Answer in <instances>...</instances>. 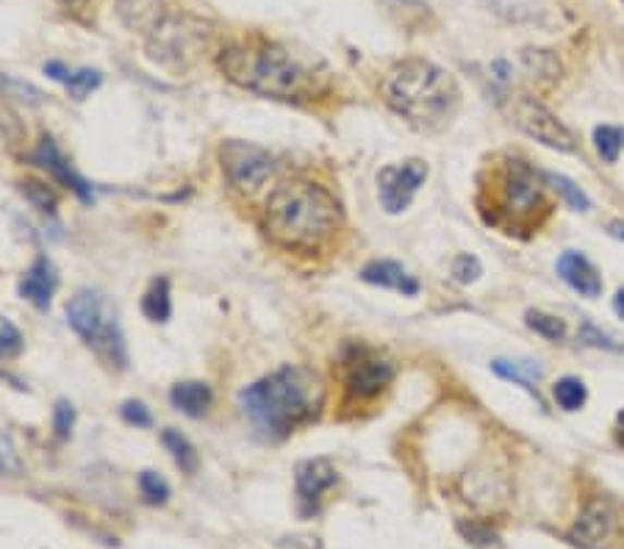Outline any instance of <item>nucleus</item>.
Segmentation results:
<instances>
[{"label":"nucleus","instance_id":"1","mask_svg":"<svg viewBox=\"0 0 624 549\" xmlns=\"http://www.w3.org/2000/svg\"><path fill=\"white\" fill-rule=\"evenodd\" d=\"M325 383L306 366H281L240 394L242 414L264 441H283L319 414Z\"/></svg>","mask_w":624,"mask_h":549},{"label":"nucleus","instance_id":"2","mask_svg":"<svg viewBox=\"0 0 624 549\" xmlns=\"http://www.w3.org/2000/svg\"><path fill=\"white\" fill-rule=\"evenodd\" d=\"M222 75L247 91L272 100L311 98L317 75L286 45L270 39H247L225 48L217 59Z\"/></svg>","mask_w":624,"mask_h":549},{"label":"nucleus","instance_id":"3","mask_svg":"<svg viewBox=\"0 0 624 549\" xmlns=\"http://www.w3.org/2000/svg\"><path fill=\"white\" fill-rule=\"evenodd\" d=\"M342 225V206L314 181L281 183L264 208V228L289 251H317Z\"/></svg>","mask_w":624,"mask_h":549},{"label":"nucleus","instance_id":"4","mask_svg":"<svg viewBox=\"0 0 624 549\" xmlns=\"http://www.w3.org/2000/svg\"><path fill=\"white\" fill-rule=\"evenodd\" d=\"M383 100L416 129L436 131L458 111L461 89L453 75L433 61L405 59L383 78Z\"/></svg>","mask_w":624,"mask_h":549},{"label":"nucleus","instance_id":"5","mask_svg":"<svg viewBox=\"0 0 624 549\" xmlns=\"http://www.w3.org/2000/svg\"><path fill=\"white\" fill-rule=\"evenodd\" d=\"M550 211L545 172L525 159H509L494 175V217L491 222L514 231H533Z\"/></svg>","mask_w":624,"mask_h":549},{"label":"nucleus","instance_id":"6","mask_svg":"<svg viewBox=\"0 0 624 549\" xmlns=\"http://www.w3.org/2000/svg\"><path fill=\"white\" fill-rule=\"evenodd\" d=\"M68 322L106 366L111 369L129 366V350H125V335L117 319V308L100 289H78L70 297Z\"/></svg>","mask_w":624,"mask_h":549},{"label":"nucleus","instance_id":"7","mask_svg":"<svg viewBox=\"0 0 624 549\" xmlns=\"http://www.w3.org/2000/svg\"><path fill=\"white\" fill-rule=\"evenodd\" d=\"M206 48V28L195 17L167 14L150 34H147V56L167 70H189Z\"/></svg>","mask_w":624,"mask_h":549},{"label":"nucleus","instance_id":"8","mask_svg":"<svg viewBox=\"0 0 624 549\" xmlns=\"http://www.w3.org/2000/svg\"><path fill=\"white\" fill-rule=\"evenodd\" d=\"M502 100H509L511 120H514L516 129L525 131L530 139L541 142V145L561 152L577 150L575 134H572L545 103H539V100L530 98V95H519V91H514V95L509 91Z\"/></svg>","mask_w":624,"mask_h":549},{"label":"nucleus","instance_id":"9","mask_svg":"<svg viewBox=\"0 0 624 549\" xmlns=\"http://www.w3.org/2000/svg\"><path fill=\"white\" fill-rule=\"evenodd\" d=\"M344 391L353 400H375L394 380V364L372 347L355 344L342 358Z\"/></svg>","mask_w":624,"mask_h":549},{"label":"nucleus","instance_id":"10","mask_svg":"<svg viewBox=\"0 0 624 549\" xmlns=\"http://www.w3.org/2000/svg\"><path fill=\"white\" fill-rule=\"evenodd\" d=\"M222 170L233 190L256 195L276 172V161H272L270 150L250 145V142H228L222 147Z\"/></svg>","mask_w":624,"mask_h":549},{"label":"nucleus","instance_id":"11","mask_svg":"<svg viewBox=\"0 0 624 549\" xmlns=\"http://www.w3.org/2000/svg\"><path fill=\"white\" fill-rule=\"evenodd\" d=\"M428 181V164L419 159L403 161V164L383 167L378 172V197L386 213H403L414 203L416 192Z\"/></svg>","mask_w":624,"mask_h":549},{"label":"nucleus","instance_id":"12","mask_svg":"<svg viewBox=\"0 0 624 549\" xmlns=\"http://www.w3.org/2000/svg\"><path fill=\"white\" fill-rule=\"evenodd\" d=\"M619 538V522L605 500L588 502L570 530V541L580 549H611Z\"/></svg>","mask_w":624,"mask_h":549},{"label":"nucleus","instance_id":"13","mask_svg":"<svg viewBox=\"0 0 624 549\" xmlns=\"http://www.w3.org/2000/svg\"><path fill=\"white\" fill-rule=\"evenodd\" d=\"M339 480L337 466L328 457H308L301 461L294 469V486H297V500H301V511L317 513L322 495H328Z\"/></svg>","mask_w":624,"mask_h":549},{"label":"nucleus","instance_id":"14","mask_svg":"<svg viewBox=\"0 0 624 549\" xmlns=\"http://www.w3.org/2000/svg\"><path fill=\"white\" fill-rule=\"evenodd\" d=\"M32 159H34V164L42 167L45 172H50L56 181L62 183L64 190H70L73 195H78L84 203L95 200V192H93V186H89V181H86V178H81L78 172L73 170V164L68 161V156L59 150V145H56L50 136H45V139L39 142V147L34 150Z\"/></svg>","mask_w":624,"mask_h":549},{"label":"nucleus","instance_id":"15","mask_svg":"<svg viewBox=\"0 0 624 549\" xmlns=\"http://www.w3.org/2000/svg\"><path fill=\"white\" fill-rule=\"evenodd\" d=\"M17 289L25 303H32L39 312H48L50 303H53L56 289H59V269L53 267L50 258L39 256L32 267L25 269L23 281H20Z\"/></svg>","mask_w":624,"mask_h":549},{"label":"nucleus","instance_id":"16","mask_svg":"<svg viewBox=\"0 0 624 549\" xmlns=\"http://www.w3.org/2000/svg\"><path fill=\"white\" fill-rule=\"evenodd\" d=\"M558 274H561V281L566 283V286H572L577 294H583V297H600L602 294L600 272H597V267H594L583 253H563V256L558 258Z\"/></svg>","mask_w":624,"mask_h":549},{"label":"nucleus","instance_id":"17","mask_svg":"<svg viewBox=\"0 0 624 549\" xmlns=\"http://www.w3.org/2000/svg\"><path fill=\"white\" fill-rule=\"evenodd\" d=\"M362 281L380 289H392V292L405 294V297H414V294L419 292V281H416L414 274L405 272L403 264L389 261V258H383V261H369L367 267L362 269Z\"/></svg>","mask_w":624,"mask_h":549},{"label":"nucleus","instance_id":"18","mask_svg":"<svg viewBox=\"0 0 624 549\" xmlns=\"http://www.w3.org/2000/svg\"><path fill=\"white\" fill-rule=\"evenodd\" d=\"M117 17L123 20L125 28L150 34L164 14V0H117Z\"/></svg>","mask_w":624,"mask_h":549},{"label":"nucleus","instance_id":"19","mask_svg":"<svg viewBox=\"0 0 624 549\" xmlns=\"http://www.w3.org/2000/svg\"><path fill=\"white\" fill-rule=\"evenodd\" d=\"M170 403L175 405L181 414L192 416V419H200L211 411L215 403V391L211 386L203 383V380H184V383H175L170 391Z\"/></svg>","mask_w":624,"mask_h":549},{"label":"nucleus","instance_id":"20","mask_svg":"<svg viewBox=\"0 0 624 549\" xmlns=\"http://www.w3.org/2000/svg\"><path fill=\"white\" fill-rule=\"evenodd\" d=\"M142 314L150 322H167L172 317V289L167 278H154L142 297Z\"/></svg>","mask_w":624,"mask_h":549},{"label":"nucleus","instance_id":"21","mask_svg":"<svg viewBox=\"0 0 624 549\" xmlns=\"http://www.w3.org/2000/svg\"><path fill=\"white\" fill-rule=\"evenodd\" d=\"M161 441H164L167 452L172 455V461H175V466L184 475H195L197 469H200V455H197L195 444H192L189 439H186L181 430H175V427H167L164 434H161Z\"/></svg>","mask_w":624,"mask_h":549},{"label":"nucleus","instance_id":"22","mask_svg":"<svg viewBox=\"0 0 624 549\" xmlns=\"http://www.w3.org/2000/svg\"><path fill=\"white\" fill-rule=\"evenodd\" d=\"M491 369H494L500 378H505V380H514V383H519L522 389H527L530 394H536L539 396V391H536V386L533 383H539L541 380V366H536L533 361H505V358H500V361H494L491 364Z\"/></svg>","mask_w":624,"mask_h":549},{"label":"nucleus","instance_id":"23","mask_svg":"<svg viewBox=\"0 0 624 549\" xmlns=\"http://www.w3.org/2000/svg\"><path fill=\"white\" fill-rule=\"evenodd\" d=\"M594 147H597V152H600V159L605 161V164H616L624 150V129H616V125H597V129H594Z\"/></svg>","mask_w":624,"mask_h":549},{"label":"nucleus","instance_id":"24","mask_svg":"<svg viewBox=\"0 0 624 549\" xmlns=\"http://www.w3.org/2000/svg\"><path fill=\"white\" fill-rule=\"evenodd\" d=\"M545 178L552 190L563 197L566 206L575 208V211H591V200H588V195L580 190V186H577L575 181H570L566 175H555V172H545Z\"/></svg>","mask_w":624,"mask_h":549},{"label":"nucleus","instance_id":"25","mask_svg":"<svg viewBox=\"0 0 624 549\" xmlns=\"http://www.w3.org/2000/svg\"><path fill=\"white\" fill-rule=\"evenodd\" d=\"M552 394H555V403L563 411H580L588 400L586 383L580 378H561L555 389H552Z\"/></svg>","mask_w":624,"mask_h":549},{"label":"nucleus","instance_id":"26","mask_svg":"<svg viewBox=\"0 0 624 549\" xmlns=\"http://www.w3.org/2000/svg\"><path fill=\"white\" fill-rule=\"evenodd\" d=\"M527 328L536 330L539 335L550 339V342H561L563 335H566V322L561 317H552V314L545 312H527L525 317Z\"/></svg>","mask_w":624,"mask_h":549},{"label":"nucleus","instance_id":"27","mask_svg":"<svg viewBox=\"0 0 624 549\" xmlns=\"http://www.w3.org/2000/svg\"><path fill=\"white\" fill-rule=\"evenodd\" d=\"M103 84V75L98 73V70H89V68H84V70H75L73 75H70V81L64 86H68V91H70V98L73 100H86L89 95H93L98 86Z\"/></svg>","mask_w":624,"mask_h":549},{"label":"nucleus","instance_id":"28","mask_svg":"<svg viewBox=\"0 0 624 549\" xmlns=\"http://www.w3.org/2000/svg\"><path fill=\"white\" fill-rule=\"evenodd\" d=\"M23 195L34 203V208H39L42 213H56L59 208V195L53 190H48V183L39 181H25Z\"/></svg>","mask_w":624,"mask_h":549},{"label":"nucleus","instance_id":"29","mask_svg":"<svg viewBox=\"0 0 624 549\" xmlns=\"http://www.w3.org/2000/svg\"><path fill=\"white\" fill-rule=\"evenodd\" d=\"M458 530L464 533V538L475 549H502L500 536H497V533L491 530V527L478 525V522H469V525H466V522H461Z\"/></svg>","mask_w":624,"mask_h":549},{"label":"nucleus","instance_id":"30","mask_svg":"<svg viewBox=\"0 0 624 549\" xmlns=\"http://www.w3.org/2000/svg\"><path fill=\"white\" fill-rule=\"evenodd\" d=\"M139 488H142V497H145L150 505H164V502L170 500V486H167L164 477L156 475V472H142Z\"/></svg>","mask_w":624,"mask_h":549},{"label":"nucleus","instance_id":"31","mask_svg":"<svg viewBox=\"0 0 624 549\" xmlns=\"http://www.w3.org/2000/svg\"><path fill=\"white\" fill-rule=\"evenodd\" d=\"M23 347L25 339L17 325L12 319L0 317V358H14V355L23 353Z\"/></svg>","mask_w":624,"mask_h":549},{"label":"nucleus","instance_id":"32","mask_svg":"<svg viewBox=\"0 0 624 549\" xmlns=\"http://www.w3.org/2000/svg\"><path fill=\"white\" fill-rule=\"evenodd\" d=\"M73 427H75V408L70 400H59L53 408V430H56V439L59 441H68L70 436H73Z\"/></svg>","mask_w":624,"mask_h":549},{"label":"nucleus","instance_id":"33","mask_svg":"<svg viewBox=\"0 0 624 549\" xmlns=\"http://www.w3.org/2000/svg\"><path fill=\"white\" fill-rule=\"evenodd\" d=\"M23 472V461L17 455V447L12 444L7 434H0V477H14Z\"/></svg>","mask_w":624,"mask_h":549},{"label":"nucleus","instance_id":"34","mask_svg":"<svg viewBox=\"0 0 624 549\" xmlns=\"http://www.w3.org/2000/svg\"><path fill=\"white\" fill-rule=\"evenodd\" d=\"M453 278L458 283H475L484 274V267H480V261L475 256H458L453 261Z\"/></svg>","mask_w":624,"mask_h":549},{"label":"nucleus","instance_id":"35","mask_svg":"<svg viewBox=\"0 0 624 549\" xmlns=\"http://www.w3.org/2000/svg\"><path fill=\"white\" fill-rule=\"evenodd\" d=\"M120 416L134 427H154V414H150V408H147L145 403H139V400H129V403H123Z\"/></svg>","mask_w":624,"mask_h":549},{"label":"nucleus","instance_id":"36","mask_svg":"<svg viewBox=\"0 0 624 549\" xmlns=\"http://www.w3.org/2000/svg\"><path fill=\"white\" fill-rule=\"evenodd\" d=\"M580 342H586V344H591V347H605V350H622V344H616L611 339V335H605V333H600V330L594 328L591 322H586L580 328Z\"/></svg>","mask_w":624,"mask_h":549},{"label":"nucleus","instance_id":"37","mask_svg":"<svg viewBox=\"0 0 624 549\" xmlns=\"http://www.w3.org/2000/svg\"><path fill=\"white\" fill-rule=\"evenodd\" d=\"M0 91H7V95H32L34 100L39 103V98H42V91L39 89H34L32 84H20V81H14V78H9V75H3L0 73Z\"/></svg>","mask_w":624,"mask_h":549},{"label":"nucleus","instance_id":"38","mask_svg":"<svg viewBox=\"0 0 624 549\" xmlns=\"http://www.w3.org/2000/svg\"><path fill=\"white\" fill-rule=\"evenodd\" d=\"M45 75H48V78H53V81H62V84H68L70 75H73V70H70L68 64H62V61H48V64H45Z\"/></svg>","mask_w":624,"mask_h":549},{"label":"nucleus","instance_id":"39","mask_svg":"<svg viewBox=\"0 0 624 549\" xmlns=\"http://www.w3.org/2000/svg\"><path fill=\"white\" fill-rule=\"evenodd\" d=\"M608 233H611L613 239H619V242H624V220L608 222Z\"/></svg>","mask_w":624,"mask_h":549},{"label":"nucleus","instance_id":"40","mask_svg":"<svg viewBox=\"0 0 624 549\" xmlns=\"http://www.w3.org/2000/svg\"><path fill=\"white\" fill-rule=\"evenodd\" d=\"M613 308H616V314H619V317L624 319V289H619V292H616V297H613Z\"/></svg>","mask_w":624,"mask_h":549},{"label":"nucleus","instance_id":"41","mask_svg":"<svg viewBox=\"0 0 624 549\" xmlns=\"http://www.w3.org/2000/svg\"><path fill=\"white\" fill-rule=\"evenodd\" d=\"M62 3H68V7H78V3H84V0H62Z\"/></svg>","mask_w":624,"mask_h":549},{"label":"nucleus","instance_id":"42","mask_svg":"<svg viewBox=\"0 0 624 549\" xmlns=\"http://www.w3.org/2000/svg\"><path fill=\"white\" fill-rule=\"evenodd\" d=\"M405 3H419V0H405Z\"/></svg>","mask_w":624,"mask_h":549}]
</instances>
